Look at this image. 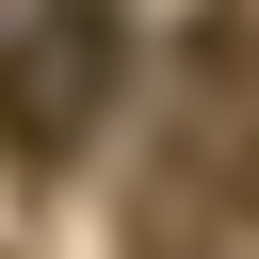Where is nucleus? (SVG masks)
Wrapping results in <instances>:
<instances>
[{"instance_id": "obj_1", "label": "nucleus", "mask_w": 259, "mask_h": 259, "mask_svg": "<svg viewBox=\"0 0 259 259\" xmlns=\"http://www.w3.org/2000/svg\"><path fill=\"white\" fill-rule=\"evenodd\" d=\"M113 81H130V16H113V0H32V16L0 32V146H16V162H65V146L113 113Z\"/></svg>"}]
</instances>
